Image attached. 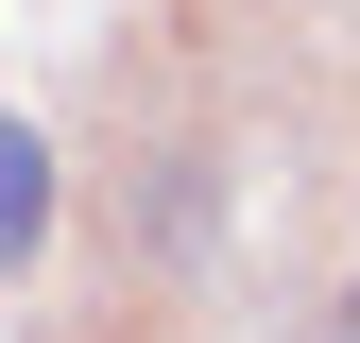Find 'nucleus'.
Wrapping results in <instances>:
<instances>
[{
	"label": "nucleus",
	"mask_w": 360,
	"mask_h": 343,
	"mask_svg": "<svg viewBox=\"0 0 360 343\" xmlns=\"http://www.w3.org/2000/svg\"><path fill=\"white\" fill-rule=\"evenodd\" d=\"M34 240H52V138H34V120H0V275H18Z\"/></svg>",
	"instance_id": "nucleus-1"
},
{
	"label": "nucleus",
	"mask_w": 360,
	"mask_h": 343,
	"mask_svg": "<svg viewBox=\"0 0 360 343\" xmlns=\"http://www.w3.org/2000/svg\"><path fill=\"white\" fill-rule=\"evenodd\" d=\"M343 343H360V292H343Z\"/></svg>",
	"instance_id": "nucleus-2"
}]
</instances>
